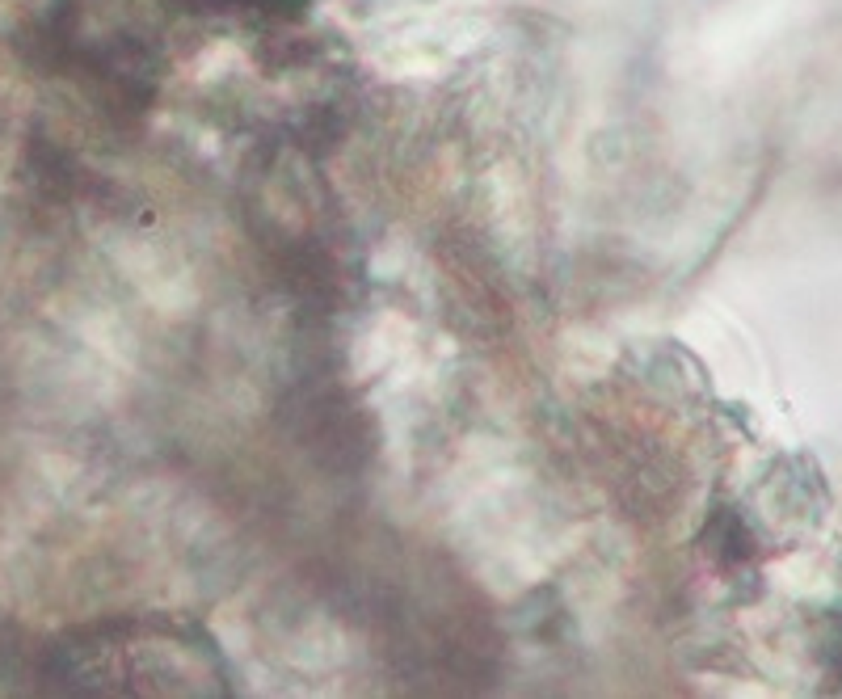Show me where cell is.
Returning a JSON list of instances; mask_svg holds the SVG:
<instances>
[{"label":"cell","instance_id":"1","mask_svg":"<svg viewBox=\"0 0 842 699\" xmlns=\"http://www.w3.org/2000/svg\"><path fill=\"white\" fill-rule=\"evenodd\" d=\"M190 17H245V21H291L295 0H168Z\"/></svg>","mask_w":842,"mask_h":699}]
</instances>
